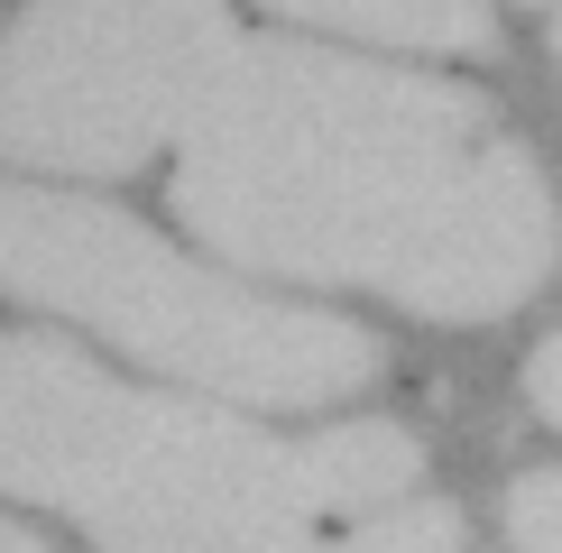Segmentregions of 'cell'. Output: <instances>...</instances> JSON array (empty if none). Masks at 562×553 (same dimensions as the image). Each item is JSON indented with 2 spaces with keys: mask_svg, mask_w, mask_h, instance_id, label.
<instances>
[{
  "mask_svg": "<svg viewBox=\"0 0 562 553\" xmlns=\"http://www.w3.org/2000/svg\"><path fill=\"white\" fill-rule=\"evenodd\" d=\"M222 0H37L0 46V157L138 176L231 75Z\"/></svg>",
  "mask_w": 562,
  "mask_h": 553,
  "instance_id": "4",
  "label": "cell"
},
{
  "mask_svg": "<svg viewBox=\"0 0 562 553\" xmlns=\"http://www.w3.org/2000/svg\"><path fill=\"white\" fill-rule=\"evenodd\" d=\"M286 19L350 37H387V46H425V56H480L488 46V0H268Z\"/></svg>",
  "mask_w": 562,
  "mask_h": 553,
  "instance_id": "5",
  "label": "cell"
},
{
  "mask_svg": "<svg viewBox=\"0 0 562 553\" xmlns=\"http://www.w3.org/2000/svg\"><path fill=\"white\" fill-rule=\"evenodd\" d=\"M461 544V507L452 498H425V507H396V517H369L350 535H314L295 553H452Z\"/></svg>",
  "mask_w": 562,
  "mask_h": 553,
  "instance_id": "6",
  "label": "cell"
},
{
  "mask_svg": "<svg viewBox=\"0 0 562 553\" xmlns=\"http://www.w3.org/2000/svg\"><path fill=\"white\" fill-rule=\"evenodd\" d=\"M176 213L231 268L379 286L425 323L517 314L562 249L544 167L480 92L286 37H240L184 129Z\"/></svg>",
  "mask_w": 562,
  "mask_h": 553,
  "instance_id": "1",
  "label": "cell"
},
{
  "mask_svg": "<svg viewBox=\"0 0 562 553\" xmlns=\"http://www.w3.org/2000/svg\"><path fill=\"white\" fill-rule=\"evenodd\" d=\"M0 553H46V544H37V535H19V526L0 517Z\"/></svg>",
  "mask_w": 562,
  "mask_h": 553,
  "instance_id": "9",
  "label": "cell"
},
{
  "mask_svg": "<svg viewBox=\"0 0 562 553\" xmlns=\"http://www.w3.org/2000/svg\"><path fill=\"white\" fill-rule=\"evenodd\" d=\"M553 56H562V29H553Z\"/></svg>",
  "mask_w": 562,
  "mask_h": 553,
  "instance_id": "10",
  "label": "cell"
},
{
  "mask_svg": "<svg viewBox=\"0 0 562 553\" xmlns=\"http://www.w3.org/2000/svg\"><path fill=\"white\" fill-rule=\"evenodd\" d=\"M425 471L406 425L277 443L240 415L121 387L46 332L0 341V489L111 553H295L314 517L396 498Z\"/></svg>",
  "mask_w": 562,
  "mask_h": 553,
  "instance_id": "2",
  "label": "cell"
},
{
  "mask_svg": "<svg viewBox=\"0 0 562 553\" xmlns=\"http://www.w3.org/2000/svg\"><path fill=\"white\" fill-rule=\"evenodd\" d=\"M0 295L75 314L148 369H176V379L240 406H341L387 369L379 332L249 295L240 276L176 259L130 213L83 194L0 184Z\"/></svg>",
  "mask_w": 562,
  "mask_h": 553,
  "instance_id": "3",
  "label": "cell"
},
{
  "mask_svg": "<svg viewBox=\"0 0 562 553\" xmlns=\"http://www.w3.org/2000/svg\"><path fill=\"white\" fill-rule=\"evenodd\" d=\"M507 535L517 553H562V471H526L507 489Z\"/></svg>",
  "mask_w": 562,
  "mask_h": 553,
  "instance_id": "7",
  "label": "cell"
},
{
  "mask_svg": "<svg viewBox=\"0 0 562 553\" xmlns=\"http://www.w3.org/2000/svg\"><path fill=\"white\" fill-rule=\"evenodd\" d=\"M526 387H535V406L562 425V332H544V351L526 360Z\"/></svg>",
  "mask_w": 562,
  "mask_h": 553,
  "instance_id": "8",
  "label": "cell"
}]
</instances>
